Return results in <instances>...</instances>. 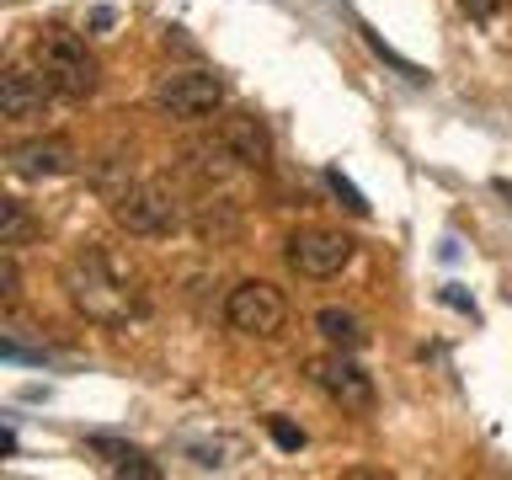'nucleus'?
Returning <instances> with one entry per match:
<instances>
[{"label": "nucleus", "instance_id": "obj_1", "mask_svg": "<svg viewBox=\"0 0 512 480\" xmlns=\"http://www.w3.org/2000/svg\"><path fill=\"white\" fill-rule=\"evenodd\" d=\"M59 283H64V294H70L75 310L86 320H96V326H128V320L139 315L134 283H128L123 272L112 267V256L96 251V246H80L70 262H64Z\"/></svg>", "mask_w": 512, "mask_h": 480}, {"label": "nucleus", "instance_id": "obj_2", "mask_svg": "<svg viewBox=\"0 0 512 480\" xmlns=\"http://www.w3.org/2000/svg\"><path fill=\"white\" fill-rule=\"evenodd\" d=\"M112 219L128 235H176L182 230V198L166 182H128L112 198Z\"/></svg>", "mask_w": 512, "mask_h": 480}, {"label": "nucleus", "instance_id": "obj_3", "mask_svg": "<svg viewBox=\"0 0 512 480\" xmlns=\"http://www.w3.org/2000/svg\"><path fill=\"white\" fill-rule=\"evenodd\" d=\"M38 70L48 75V86H54L59 96H70V102H80V96H91L96 91V59H91V48L75 38V32H43L38 38Z\"/></svg>", "mask_w": 512, "mask_h": 480}, {"label": "nucleus", "instance_id": "obj_4", "mask_svg": "<svg viewBox=\"0 0 512 480\" xmlns=\"http://www.w3.org/2000/svg\"><path fill=\"white\" fill-rule=\"evenodd\" d=\"M224 320L240 331V336H278L283 331V320H288V299L278 294L272 283L262 278H246V283H235L230 288V299H224Z\"/></svg>", "mask_w": 512, "mask_h": 480}, {"label": "nucleus", "instance_id": "obj_5", "mask_svg": "<svg viewBox=\"0 0 512 480\" xmlns=\"http://www.w3.org/2000/svg\"><path fill=\"white\" fill-rule=\"evenodd\" d=\"M219 102H224V80L208 75V70H171L155 86V107L166 112V118H182V123L214 118Z\"/></svg>", "mask_w": 512, "mask_h": 480}, {"label": "nucleus", "instance_id": "obj_6", "mask_svg": "<svg viewBox=\"0 0 512 480\" xmlns=\"http://www.w3.org/2000/svg\"><path fill=\"white\" fill-rule=\"evenodd\" d=\"M304 374H310V384L331 400V406H342V411H374V379L352 363V352H336L331 347L326 358L304 363Z\"/></svg>", "mask_w": 512, "mask_h": 480}, {"label": "nucleus", "instance_id": "obj_7", "mask_svg": "<svg viewBox=\"0 0 512 480\" xmlns=\"http://www.w3.org/2000/svg\"><path fill=\"white\" fill-rule=\"evenodd\" d=\"M352 251H358V240L342 235V230H299V235H288V267H294L299 278H315V283L336 278V272L352 262Z\"/></svg>", "mask_w": 512, "mask_h": 480}, {"label": "nucleus", "instance_id": "obj_8", "mask_svg": "<svg viewBox=\"0 0 512 480\" xmlns=\"http://www.w3.org/2000/svg\"><path fill=\"white\" fill-rule=\"evenodd\" d=\"M219 144L230 150L235 166H267L272 155V134L262 118H251V112H235V118L219 123Z\"/></svg>", "mask_w": 512, "mask_h": 480}, {"label": "nucleus", "instance_id": "obj_9", "mask_svg": "<svg viewBox=\"0 0 512 480\" xmlns=\"http://www.w3.org/2000/svg\"><path fill=\"white\" fill-rule=\"evenodd\" d=\"M11 171L27 176V182H43V176H70L75 171V150L64 139H27L11 150Z\"/></svg>", "mask_w": 512, "mask_h": 480}, {"label": "nucleus", "instance_id": "obj_10", "mask_svg": "<svg viewBox=\"0 0 512 480\" xmlns=\"http://www.w3.org/2000/svg\"><path fill=\"white\" fill-rule=\"evenodd\" d=\"M48 96H54V86H48L43 70H6L0 75V112L6 118H38V112L48 107Z\"/></svg>", "mask_w": 512, "mask_h": 480}, {"label": "nucleus", "instance_id": "obj_11", "mask_svg": "<svg viewBox=\"0 0 512 480\" xmlns=\"http://www.w3.org/2000/svg\"><path fill=\"white\" fill-rule=\"evenodd\" d=\"M315 331L326 336V347H336V352H358V347H368V326L352 310H342V304H326V310L315 315Z\"/></svg>", "mask_w": 512, "mask_h": 480}, {"label": "nucleus", "instance_id": "obj_12", "mask_svg": "<svg viewBox=\"0 0 512 480\" xmlns=\"http://www.w3.org/2000/svg\"><path fill=\"white\" fill-rule=\"evenodd\" d=\"M91 454H102L112 475H134V480H160V464H155L150 454H144V448L112 443V438H91Z\"/></svg>", "mask_w": 512, "mask_h": 480}, {"label": "nucleus", "instance_id": "obj_13", "mask_svg": "<svg viewBox=\"0 0 512 480\" xmlns=\"http://www.w3.org/2000/svg\"><path fill=\"white\" fill-rule=\"evenodd\" d=\"M0 214H6V230H0V246H22L27 240V208H22V198H0Z\"/></svg>", "mask_w": 512, "mask_h": 480}, {"label": "nucleus", "instance_id": "obj_14", "mask_svg": "<svg viewBox=\"0 0 512 480\" xmlns=\"http://www.w3.org/2000/svg\"><path fill=\"white\" fill-rule=\"evenodd\" d=\"M326 187L336 192V198H342V208H347V214H358V219L368 214V198H363V192H358V187L347 182L342 171H326Z\"/></svg>", "mask_w": 512, "mask_h": 480}, {"label": "nucleus", "instance_id": "obj_15", "mask_svg": "<svg viewBox=\"0 0 512 480\" xmlns=\"http://www.w3.org/2000/svg\"><path fill=\"white\" fill-rule=\"evenodd\" d=\"M0 299H6V304L22 299V272H16V251L11 246L0 251Z\"/></svg>", "mask_w": 512, "mask_h": 480}, {"label": "nucleus", "instance_id": "obj_16", "mask_svg": "<svg viewBox=\"0 0 512 480\" xmlns=\"http://www.w3.org/2000/svg\"><path fill=\"white\" fill-rule=\"evenodd\" d=\"M267 432H272V443H278L283 454H299V448H304V427L283 422V416H272V422H267Z\"/></svg>", "mask_w": 512, "mask_h": 480}, {"label": "nucleus", "instance_id": "obj_17", "mask_svg": "<svg viewBox=\"0 0 512 480\" xmlns=\"http://www.w3.org/2000/svg\"><path fill=\"white\" fill-rule=\"evenodd\" d=\"M459 11L470 16V22H491V16L502 11V0H459Z\"/></svg>", "mask_w": 512, "mask_h": 480}]
</instances>
